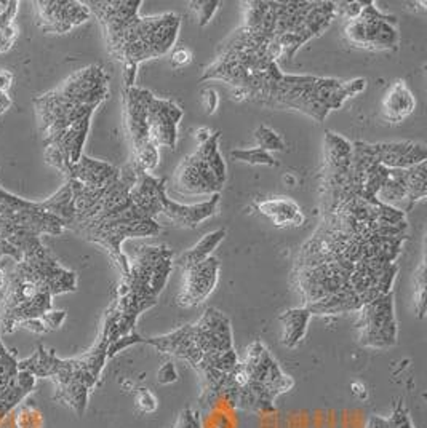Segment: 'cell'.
Returning a JSON list of instances; mask_svg holds the SVG:
<instances>
[{
	"mask_svg": "<svg viewBox=\"0 0 427 428\" xmlns=\"http://www.w3.org/2000/svg\"><path fill=\"white\" fill-rule=\"evenodd\" d=\"M406 235L352 234L320 222L300 248L295 285L312 316L358 311L392 292Z\"/></svg>",
	"mask_w": 427,
	"mask_h": 428,
	"instance_id": "obj_1",
	"label": "cell"
},
{
	"mask_svg": "<svg viewBox=\"0 0 427 428\" xmlns=\"http://www.w3.org/2000/svg\"><path fill=\"white\" fill-rule=\"evenodd\" d=\"M143 344L185 359L202 376V393L199 403L204 408H211L223 401L229 377L239 364L230 320L223 311L213 307L206 309L200 320L192 325L143 339Z\"/></svg>",
	"mask_w": 427,
	"mask_h": 428,
	"instance_id": "obj_2",
	"label": "cell"
},
{
	"mask_svg": "<svg viewBox=\"0 0 427 428\" xmlns=\"http://www.w3.org/2000/svg\"><path fill=\"white\" fill-rule=\"evenodd\" d=\"M85 5L100 20L107 50L124 66L125 88L135 87L139 63L167 54L178 39L181 18L139 16L143 0H91Z\"/></svg>",
	"mask_w": 427,
	"mask_h": 428,
	"instance_id": "obj_3",
	"label": "cell"
},
{
	"mask_svg": "<svg viewBox=\"0 0 427 428\" xmlns=\"http://www.w3.org/2000/svg\"><path fill=\"white\" fill-rule=\"evenodd\" d=\"M139 170L133 160L120 168V174L103 187L96 203L76 216L68 227L85 240L105 248L122 277L128 272V258L122 249L124 242L131 237H154L162 230L158 222L143 214L130 198Z\"/></svg>",
	"mask_w": 427,
	"mask_h": 428,
	"instance_id": "obj_4",
	"label": "cell"
},
{
	"mask_svg": "<svg viewBox=\"0 0 427 428\" xmlns=\"http://www.w3.org/2000/svg\"><path fill=\"white\" fill-rule=\"evenodd\" d=\"M77 290V275L53 258L42 244L5 273L0 302V331L13 333L23 321L42 318L52 309L54 296Z\"/></svg>",
	"mask_w": 427,
	"mask_h": 428,
	"instance_id": "obj_5",
	"label": "cell"
},
{
	"mask_svg": "<svg viewBox=\"0 0 427 428\" xmlns=\"http://www.w3.org/2000/svg\"><path fill=\"white\" fill-rule=\"evenodd\" d=\"M127 258L128 272L103 320L111 342L135 333L138 318L158 302L173 268V253L165 244L138 246Z\"/></svg>",
	"mask_w": 427,
	"mask_h": 428,
	"instance_id": "obj_6",
	"label": "cell"
},
{
	"mask_svg": "<svg viewBox=\"0 0 427 428\" xmlns=\"http://www.w3.org/2000/svg\"><path fill=\"white\" fill-rule=\"evenodd\" d=\"M109 333L101 326L96 344L82 357L61 359L53 350L39 345L29 358L18 362V371H28L35 379H52L54 382V400L69 406L77 415H83L88 406L91 390L100 382L107 362Z\"/></svg>",
	"mask_w": 427,
	"mask_h": 428,
	"instance_id": "obj_7",
	"label": "cell"
},
{
	"mask_svg": "<svg viewBox=\"0 0 427 428\" xmlns=\"http://www.w3.org/2000/svg\"><path fill=\"white\" fill-rule=\"evenodd\" d=\"M109 96V76L101 66H88L72 74L57 90L34 100L44 145L69 128L91 120Z\"/></svg>",
	"mask_w": 427,
	"mask_h": 428,
	"instance_id": "obj_8",
	"label": "cell"
},
{
	"mask_svg": "<svg viewBox=\"0 0 427 428\" xmlns=\"http://www.w3.org/2000/svg\"><path fill=\"white\" fill-rule=\"evenodd\" d=\"M243 26L276 40L290 61L337 16L334 2H247Z\"/></svg>",
	"mask_w": 427,
	"mask_h": 428,
	"instance_id": "obj_9",
	"label": "cell"
},
{
	"mask_svg": "<svg viewBox=\"0 0 427 428\" xmlns=\"http://www.w3.org/2000/svg\"><path fill=\"white\" fill-rule=\"evenodd\" d=\"M293 387L295 381L280 368L269 348L261 340H255L233 372L224 403L253 414L272 412L279 396L288 393Z\"/></svg>",
	"mask_w": 427,
	"mask_h": 428,
	"instance_id": "obj_10",
	"label": "cell"
},
{
	"mask_svg": "<svg viewBox=\"0 0 427 428\" xmlns=\"http://www.w3.org/2000/svg\"><path fill=\"white\" fill-rule=\"evenodd\" d=\"M221 131L211 133L199 149L186 157L175 171L173 189L176 194L194 197V195H215L221 192L228 179V168L219 152Z\"/></svg>",
	"mask_w": 427,
	"mask_h": 428,
	"instance_id": "obj_11",
	"label": "cell"
},
{
	"mask_svg": "<svg viewBox=\"0 0 427 428\" xmlns=\"http://www.w3.org/2000/svg\"><path fill=\"white\" fill-rule=\"evenodd\" d=\"M344 37L352 47L367 50H397L400 32L397 16L382 13L375 2H367L360 15L344 26Z\"/></svg>",
	"mask_w": 427,
	"mask_h": 428,
	"instance_id": "obj_12",
	"label": "cell"
},
{
	"mask_svg": "<svg viewBox=\"0 0 427 428\" xmlns=\"http://www.w3.org/2000/svg\"><path fill=\"white\" fill-rule=\"evenodd\" d=\"M356 329L358 344L362 347L384 350L397 344L399 328L392 292L365 304L357 311Z\"/></svg>",
	"mask_w": 427,
	"mask_h": 428,
	"instance_id": "obj_13",
	"label": "cell"
},
{
	"mask_svg": "<svg viewBox=\"0 0 427 428\" xmlns=\"http://www.w3.org/2000/svg\"><path fill=\"white\" fill-rule=\"evenodd\" d=\"M149 90L131 87L124 91L125 126L133 148V162L146 173L154 171L158 165V148L151 143L148 120H146V97Z\"/></svg>",
	"mask_w": 427,
	"mask_h": 428,
	"instance_id": "obj_14",
	"label": "cell"
},
{
	"mask_svg": "<svg viewBox=\"0 0 427 428\" xmlns=\"http://www.w3.org/2000/svg\"><path fill=\"white\" fill-rule=\"evenodd\" d=\"M427 160L408 170H389L387 179L378 192V200L408 213L427 195Z\"/></svg>",
	"mask_w": 427,
	"mask_h": 428,
	"instance_id": "obj_15",
	"label": "cell"
},
{
	"mask_svg": "<svg viewBox=\"0 0 427 428\" xmlns=\"http://www.w3.org/2000/svg\"><path fill=\"white\" fill-rule=\"evenodd\" d=\"M182 283L180 286L176 302L182 309L197 307L215 291L219 280V261L210 256L197 264L181 267Z\"/></svg>",
	"mask_w": 427,
	"mask_h": 428,
	"instance_id": "obj_16",
	"label": "cell"
},
{
	"mask_svg": "<svg viewBox=\"0 0 427 428\" xmlns=\"http://www.w3.org/2000/svg\"><path fill=\"white\" fill-rule=\"evenodd\" d=\"M182 109L178 104L162 100L151 93L146 97V120H148V130L151 143L158 148L175 149L178 143V126L182 119Z\"/></svg>",
	"mask_w": 427,
	"mask_h": 428,
	"instance_id": "obj_17",
	"label": "cell"
},
{
	"mask_svg": "<svg viewBox=\"0 0 427 428\" xmlns=\"http://www.w3.org/2000/svg\"><path fill=\"white\" fill-rule=\"evenodd\" d=\"M34 5L37 8V24L44 32L66 34L91 16L87 5L76 0H40Z\"/></svg>",
	"mask_w": 427,
	"mask_h": 428,
	"instance_id": "obj_18",
	"label": "cell"
},
{
	"mask_svg": "<svg viewBox=\"0 0 427 428\" xmlns=\"http://www.w3.org/2000/svg\"><path fill=\"white\" fill-rule=\"evenodd\" d=\"M219 200H221V195L215 194L211 195L210 200L202 201V203L185 205L168 198L167 191H163L160 194V200H158V216L163 214L180 227L194 229L200 222H204L205 219L215 216L219 208Z\"/></svg>",
	"mask_w": 427,
	"mask_h": 428,
	"instance_id": "obj_19",
	"label": "cell"
},
{
	"mask_svg": "<svg viewBox=\"0 0 427 428\" xmlns=\"http://www.w3.org/2000/svg\"><path fill=\"white\" fill-rule=\"evenodd\" d=\"M375 162L389 170H408L427 160L424 144L414 141H395V143L370 144Z\"/></svg>",
	"mask_w": 427,
	"mask_h": 428,
	"instance_id": "obj_20",
	"label": "cell"
},
{
	"mask_svg": "<svg viewBox=\"0 0 427 428\" xmlns=\"http://www.w3.org/2000/svg\"><path fill=\"white\" fill-rule=\"evenodd\" d=\"M119 174L120 168L114 167V165L82 155L81 160L71 168L66 179H74L90 189H101L112 182Z\"/></svg>",
	"mask_w": 427,
	"mask_h": 428,
	"instance_id": "obj_21",
	"label": "cell"
},
{
	"mask_svg": "<svg viewBox=\"0 0 427 428\" xmlns=\"http://www.w3.org/2000/svg\"><path fill=\"white\" fill-rule=\"evenodd\" d=\"M416 109V100L405 81H397L384 95L381 115L389 124H400Z\"/></svg>",
	"mask_w": 427,
	"mask_h": 428,
	"instance_id": "obj_22",
	"label": "cell"
},
{
	"mask_svg": "<svg viewBox=\"0 0 427 428\" xmlns=\"http://www.w3.org/2000/svg\"><path fill=\"white\" fill-rule=\"evenodd\" d=\"M256 210L266 218H269L277 227H286V225H298L304 224V214L301 206L295 200L286 197H277L262 201H255Z\"/></svg>",
	"mask_w": 427,
	"mask_h": 428,
	"instance_id": "obj_23",
	"label": "cell"
},
{
	"mask_svg": "<svg viewBox=\"0 0 427 428\" xmlns=\"http://www.w3.org/2000/svg\"><path fill=\"white\" fill-rule=\"evenodd\" d=\"M312 314L304 307H295L285 310L279 316L280 325H282V345L286 348H295L303 342L304 335L308 333L309 320Z\"/></svg>",
	"mask_w": 427,
	"mask_h": 428,
	"instance_id": "obj_24",
	"label": "cell"
},
{
	"mask_svg": "<svg viewBox=\"0 0 427 428\" xmlns=\"http://www.w3.org/2000/svg\"><path fill=\"white\" fill-rule=\"evenodd\" d=\"M40 206L44 208L45 211L54 214V216L59 218L61 221L64 222L66 229L68 225L74 221V192H72V186L71 182L66 179V182L61 186L57 192H54L52 197H48L47 200L40 201Z\"/></svg>",
	"mask_w": 427,
	"mask_h": 428,
	"instance_id": "obj_25",
	"label": "cell"
},
{
	"mask_svg": "<svg viewBox=\"0 0 427 428\" xmlns=\"http://www.w3.org/2000/svg\"><path fill=\"white\" fill-rule=\"evenodd\" d=\"M224 237H226V229L213 230L210 234H206L197 244H194L191 249L182 253L180 258L173 262H176V266L181 268L209 259L211 253L219 246V243L224 240Z\"/></svg>",
	"mask_w": 427,
	"mask_h": 428,
	"instance_id": "obj_26",
	"label": "cell"
},
{
	"mask_svg": "<svg viewBox=\"0 0 427 428\" xmlns=\"http://www.w3.org/2000/svg\"><path fill=\"white\" fill-rule=\"evenodd\" d=\"M365 428H414L410 412L404 405V400H399L394 406V411L387 417L382 415H371Z\"/></svg>",
	"mask_w": 427,
	"mask_h": 428,
	"instance_id": "obj_27",
	"label": "cell"
},
{
	"mask_svg": "<svg viewBox=\"0 0 427 428\" xmlns=\"http://www.w3.org/2000/svg\"><path fill=\"white\" fill-rule=\"evenodd\" d=\"M18 5L20 2L16 0H10L8 10L5 15L0 18V53L8 52L18 37V26L15 23V16L18 11Z\"/></svg>",
	"mask_w": 427,
	"mask_h": 428,
	"instance_id": "obj_28",
	"label": "cell"
},
{
	"mask_svg": "<svg viewBox=\"0 0 427 428\" xmlns=\"http://www.w3.org/2000/svg\"><path fill=\"white\" fill-rule=\"evenodd\" d=\"M255 141L258 144V148L266 150V152H283L286 149V145L283 143V139L280 134L272 130L271 126L267 125H261L255 130Z\"/></svg>",
	"mask_w": 427,
	"mask_h": 428,
	"instance_id": "obj_29",
	"label": "cell"
},
{
	"mask_svg": "<svg viewBox=\"0 0 427 428\" xmlns=\"http://www.w3.org/2000/svg\"><path fill=\"white\" fill-rule=\"evenodd\" d=\"M230 157L237 162L247 163V165H264V167H276L277 162L269 152L262 150L259 148L255 149H235L230 150Z\"/></svg>",
	"mask_w": 427,
	"mask_h": 428,
	"instance_id": "obj_30",
	"label": "cell"
},
{
	"mask_svg": "<svg viewBox=\"0 0 427 428\" xmlns=\"http://www.w3.org/2000/svg\"><path fill=\"white\" fill-rule=\"evenodd\" d=\"M414 310L419 320L426 315V261H421L418 271L414 272Z\"/></svg>",
	"mask_w": 427,
	"mask_h": 428,
	"instance_id": "obj_31",
	"label": "cell"
},
{
	"mask_svg": "<svg viewBox=\"0 0 427 428\" xmlns=\"http://www.w3.org/2000/svg\"><path fill=\"white\" fill-rule=\"evenodd\" d=\"M219 5H221V2H218V0H197V2H189V8L195 11L199 26L205 28L211 21V18L215 16Z\"/></svg>",
	"mask_w": 427,
	"mask_h": 428,
	"instance_id": "obj_32",
	"label": "cell"
},
{
	"mask_svg": "<svg viewBox=\"0 0 427 428\" xmlns=\"http://www.w3.org/2000/svg\"><path fill=\"white\" fill-rule=\"evenodd\" d=\"M42 414L39 409L34 406H24L20 408L15 417V427L16 428H42Z\"/></svg>",
	"mask_w": 427,
	"mask_h": 428,
	"instance_id": "obj_33",
	"label": "cell"
},
{
	"mask_svg": "<svg viewBox=\"0 0 427 428\" xmlns=\"http://www.w3.org/2000/svg\"><path fill=\"white\" fill-rule=\"evenodd\" d=\"M136 344H143V338L138 333H130L127 335H122V338H119L117 340H114V342H111V344H109V347H107V359L114 358L119 352L125 350V348L131 347V345H136Z\"/></svg>",
	"mask_w": 427,
	"mask_h": 428,
	"instance_id": "obj_34",
	"label": "cell"
},
{
	"mask_svg": "<svg viewBox=\"0 0 427 428\" xmlns=\"http://www.w3.org/2000/svg\"><path fill=\"white\" fill-rule=\"evenodd\" d=\"M136 406L144 414L156 412V409L158 408V400L149 388H139L136 391Z\"/></svg>",
	"mask_w": 427,
	"mask_h": 428,
	"instance_id": "obj_35",
	"label": "cell"
},
{
	"mask_svg": "<svg viewBox=\"0 0 427 428\" xmlns=\"http://www.w3.org/2000/svg\"><path fill=\"white\" fill-rule=\"evenodd\" d=\"M33 201L18 197V195L11 194L5 189L0 187V208H11V210H18V208H26Z\"/></svg>",
	"mask_w": 427,
	"mask_h": 428,
	"instance_id": "obj_36",
	"label": "cell"
},
{
	"mask_svg": "<svg viewBox=\"0 0 427 428\" xmlns=\"http://www.w3.org/2000/svg\"><path fill=\"white\" fill-rule=\"evenodd\" d=\"M173 428H202V424H200V417L199 412H195L194 409L187 408L185 411H181L178 415V420Z\"/></svg>",
	"mask_w": 427,
	"mask_h": 428,
	"instance_id": "obj_37",
	"label": "cell"
},
{
	"mask_svg": "<svg viewBox=\"0 0 427 428\" xmlns=\"http://www.w3.org/2000/svg\"><path fill=\"white\" fill-rule=\"evenodd\" d=\"M200 104H202L204 111L206 115H213L216 112L218 104H219V96L213 88H205L200 93Z\"/></svg>",
	"mask_w": 427,
	"mask_h": 428,
	"instance_id": "obj_38",
	"label": "cell"
},
{
	"mask_svg": "<svg viewBox=\"0 0 427 428\" xmlns=\"http://www.w3.org/2000/svg\"><path fill=\"white\" fill-rule=\"evenodd\" d=\"M42 320L47 325V328L53 331V329H58L61 325H63V321L66 320V311L64 310H50L47 311V314L42 316Z\"/></svg>",
	"mask_w": 427,
	"mask_h": 428,
	"instance_id": "obj_39",
	"label": "cell"
},
{
	"mask_svg": "<svg viewBox=\"0 0 427 428\" xmlns=\"http://www.w3.org/2000/svg\"><path fill=\"white\" fill-rule=\"evenodd\" d=\"M192 61V53L187 48H175L172 53V66L175 69H182Z\"/></svg>",
	"mask_w": 427,
	"mask_h": 428,
	"instance_id": "obj_40",
	"label": "cell"
},
{
	"mask_svg": "<svg viewBox=\"0 0 427 428\" xmlns=\"http://www.w3.org/2000/svg\"><path fill=\"white\" fill-rule=\"evenodd\" d=\"M176 379H178V374H176L173 363H165V366L160 368V371H158V374H157L158 384H163V385L172 384L176 381Z\"/></svg>",
	"mask_w": 427,
	"mask_h": 428,
	"instance_id": "obj_41",
	"label": "cell"
},
{
	"mask_svg": "<svg viewBox=\"0 0 427 428\" xmlns=\"http://www.w3.org/2000/svg\"><path fill=\"white\" fill-rule=\"evenodd\" d=\"M20 328L28 329V331L35 333V334H47V333H50V329L47 328V325L44 323V320H42V318H33V320L23 321L21 325H20Z\"/></svg>",
	"mask_w": 427,
	"mask_h": 428,
	"instance_id": "obj_42",
	"label": "cell"
},
{
	"mask_svg": "<svg viewBox=\"0 0 427 428\" xmlns=\"http://www.w3.org/2000/svg\"><path fill=\"white\" fill-rule=\"evenodd\" d=\"M4 256H8V258H11L15 262H21L23 261L21 253L18 251L16 248L11 246L10 243L5 242L2 237H0V261H2Z\"/></svg>",
	"mask_w": 427,
	"mask_h": 428,
	"instance_id": "obj_43",
	"label": "cell"
},
{
	"mask_svg": "<svg viewBox=\"0 0 427 428\" xmlns=\"http://www.w3.org/2000/svg\"><path fill=\"white\" fill-rule=\"evenodd\" d=\"M13 85V74L7 69H0V91L7 93Z\"/></svg>",
	"mask_w": 427,
	"mask_h": 428,
	"instance_id": "obj_44",
	"label": "cell"
},
{
	"mask_svg": "<svg viewBox=\"0 0 427 428\" xmlns=\"http://www.w3.org/2000/svg\"><path fill=\"white\" fill-rule=\"evenodd\" d=\"M11 104H13L11 97L7 93H4V91H0V114L7 112L11 107Z\"/></svg>",
	"mask_w": 427,
	"mask_h": 428,
	"instance_id": "obj_45",
	"label": "cell"
},
{
	"mask_svg": "<svg viewBox=\"0 0 427 428\" xmlns=\"http://www.w3.org/2000/svg\"><path fill=\"white\" fill-rule=\"evenodd\" d=\"M195 134H197V136H195V138H197V143L202 144L211 136V131L209 130V128H200V130H197V133H195Z\"/></svg>",
	"mask_w": 427,
	"mask_h": 428,
	"instance_id": "obj_46",
	"label": "cell"
}]
</instances>
